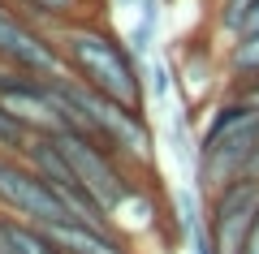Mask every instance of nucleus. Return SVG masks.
<instances>
[{
    "mask_svg": "<svg viewBox=\"0 0 259 254\" xmlns=\"http://www.w3.org/2000/svg\"><path fill=\"white\" fill-rule=\"evenodd\" d=\"M52 39H56L65 73H74L78 82H87L104 99H117L139 112L151 108L143 61L108 22H74V26H61Z\"/></svg>",
    "mask_w": 259,
    "mask_h": 254,
    "instance_id": "1",
    "label": "nucleus"
},
{
    "mask_svg": "<svg viewBox=\"0 0 259 254\" xmlns=\"http://www.w3.org/2000/svg\"><path fill=\"white\" fill-rule=\"evenodd\" d=\"M255 151H259V112L229 99V95H216L212 112L203 121V134H199L194 190L207 198L221 185L246 177V164L255 160Z\"/></svg>",
    "mask_w": 259,
    "mask_h": 254,
    "instance_id": "2",
    "label": "nucleus"
},
{
    "mask_svg": "<svg viewBox=\"0 0 259 254\" xmlns=\"http://www.w3.org/2000/svg\"><path fill=\"white\" fill-rule=\"evenodd\" d=\"M52 142L61 146V155L69 160V168L78 173V181L91 190V198L100 202L108 216L147 181V177H139L121 155H112L100 138H87V134H78V129H61V134H52Z\"/></svg>",
    "mask_w": 259,
    "mask_h": 254,
    "instance_id": "3",
    "label": "nucleus"
},
{
    "mask_svg": "<svg viewBox=\"0 0 259 254\" xmlns=\"http://www.w3.org/2000/svg\"><path fill=\"white\" fill-rule=\"evenodd\" d=\"M0 211L13 220H26V224H39V228L74 220L65 198L13 151H0Z\"/></svg>",
    "mask_w": 259,
    "mask_h": 254,
    "instance_id": "4",
    "label": "nucleus"
},
{
    "mask_svg": "<svg viewBox=\"0 0 259 254\" xmlns=\"http://www.w3.org/2000/svg\"><path fill=\"white\" fill-rule=\"evenodd\" d=\"M207 228H212L216 254H242L250 228L259 220V181L238 177V181L221 185L216 194H207Z\"/></svg>",
    "mask_w": 259,
    "mask_h": 254,
    "instance_id": "5",
    "label": "nucleus"
},
{
    "mask_svg": "<svg viewBox=\"0 0 259 254\" xmlns=\"http://www.w3.org/2000/svg\"><path fill=\"white\" fill-rule=\"evenodd\" d=\"M0 61L18 65V69H26V73H39V78L65 73L61 52H56V39L48 35V30H39L18 5H13V9H0Z\"/></svg>",
    "mask_w": 259,
    "mask_h": 254,
    "instance_id": "6",
    "label": "nucleus"
},
{
    "mask_svg": "<svg viewBox=\"0 0 259 254\" xmlns=\"http://www.w3.org/2000/svg\"><path fill=\"white\" fill-rule=\"evenodd\" d=\"M44 233L65 254H139V250H130V241L117 228H91V224H78V220H65V224H52Z\"/></svg>",
    "mask_w": 259,
    "mask_h": 254,
    "instance_id": "7",
    "label": "nucleus"
},
{
    "mask_svg": "<svg viewBox=\"0 0 259 254\" xmlns=\"http://www.w3.org/2000/svg\"><path fill=\"white\" fill-rule=\"evenodd\" d=\"M104 5L108 0H18V9L48 35L74 22H104Z\"/></svg>",
    "mask_w": 259,
    "mask_h": 254,
    "instance_id": "8",
    "label": "nucleus"
},
{
    "mask_svg": "<svg viewBox=\"0 0 259 254\" xmlns=\"http://www.w3.org/2000/svg\"><path fill=\"white\" fill-rule=\"evenodd\" d=\"M221 69H225V86L259 78V30H242V35H233L229 43H225Z\"/></svg>",
    "mask_w": 259,
    "mask_h": 254,
    "instance_id": "9",
    "label": "nucleus"
},
{
    "mask_svg": "<svg viewBox=\"0 0 259 254\" xmlns=\"http://www.w3.org/2000/svg\"><path fill=\"white\" fill-rule=\"evenodd\" d=\"M207 5H212V30L221 39H233L250 26V13L259 0H207Z\"/></svg>",
    "mask_w": 259,
    "mask_h": 254,
    "instance_id": "10",
    "label": "nucleus"
},
{
    "mask_svg": "<svg viewBox=\"0 0 259 254\" xmlns=\"http://www.w3.org/2000/svg\"><path fill=\"white\" fill-rule=\"evenodd\" d=\"M143 73H147V99L156 108H168V95H173V73H168V65L160 56H151V61H143Z\"/></svg>",
    "mask_w": 259,
    "mask_h": 254,
    "instance_id": "11",
    "label": "nucleus"
},
{
    "mask_svg": "<svg viewBox=\"0 0 259 254\" xmlns=\"http://www.w3.org/2000/svg\"><path fill=\"white\" fill-rule=\"evenodd\" d=\"M26 142H30V129L22 125V121H13L9 112H5V104H0V151L22 155V151H26Z\"/></svg>",
    "mask_w": 259,
    "mask_h": 254,
    "instance_id": "12",
    "label": "nucleus"
},
{
    "mask_svg": "<svg viewBox=\"0 0 259 254\" xmlns=\"http://www.w3.org/2000/svg\"><path fill=\"white\" fill-rule=\"evenodd\" d=\"M221 95H229V99H238V104H246V108L259 112V78L255 82H233V86H225Z\"/></svg>",
    "mask_w": 259,
    "mask_h": 254,
    "instance_id": "13",
    "label": "nucleus"
},
{
    "mask_svg": "<svg viewBox=\"0 0 259 254\" xmlns=\"http://www.w3.org/2000/svg\"><path fill=\"white\" fill-rule=\"evenodd\" d=\"M242 254H259V220H255V228H250V237H246V245H242Z\"/></svg>",
    "mask_w": 259,
    "mask_h": 254,
    "instance_id": "14",
    "label": "nucleus"
},
{
    "mask_svg": "<svg viewBox=\"0 0 259 254\" xmlns=\"http://www.w3.org/2000/svg\"><path fill=\"white\" fill-rule=\"evenodd\" d=\"M246 177H250V181H259V151H255V160L246 164Z\"/></svg>",
    "mask_w": 259,
    "mask_h": 254,
    "instance_id": "15",
    "label": "nucleus"
},
{
    "mask_svg": "<svg viewBox=\"0 0 259 254\" xmlns=\"http://www.w3.org/2000/svg\"><path fill=\"white\" fill-rule=\"evenodd\" d=\"M246 30H259V5H255V13H250V26Z\"/></svg>",
    "mask_w": 259,
    "mask_h": 254,
    "instance_id": "16",
    "label": "nucleus"
},
{
    "mask_svg": "<svg viewBox=\"0 0 259 254\" xmlns=\"http://www.w3.org/2000/svg\"><path fill=\"white\" fill-rule=\"evenodd\" d=\"M121 5H139V9H143V5H147V0H121Z\"/></svg>",
    "mask_w": 259,
    "mask_h": 254,
    "instance_id": "17",
    "label": "nucleus"
},
{
    "mask_svg": "<svg viewBox=\"0 0 259 254\" xmlns=\"http://www.w3.org/2000/svg\"><path fill=\"white\" fill-rule=\"evenodd\" d=\"M0 9H13V5H9V0H0Z\"/></svg>",
    "mask_w": 259,
    "mask_h": 254,
    "instance_id": "18",
    "label": "nucleus"
},
{
    "mask_svg": "<svg viewBox=\"0 0 259 254\" xmlns=\"http://www.w3.org/2000/svg\"><path fill=\"white\" fill-rule=\"evenodd\" d=\"M9 5H18V0H9Z\"/></svg>",
    "mask_w": 259,
    "mask_h": 254,
    "instance_id": "19",
    "label": "nucleus"
}]
</instances>
